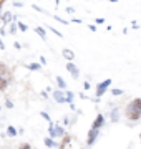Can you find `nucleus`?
Returning <instances> with one entry per match:
<instances>
[{
  "label": "nucleus",
  "instance_id": "nucleus-1",
  "mask_svg": "<svg viewBox=\"0 0 141 149\" xmlns=\"http://www.w3.org/2000/svg\"><path fill=\"white\" fill-rule=\"evenodd\" d=\"M126 114H128V118L133 119V121H138V119H140V116H141V100L140 98L133 100L131 104H128V108H126Z\"/></svg>",
  "mask_w": 141,
  "mask_h": 149
},
{
  "label": "nucleus",
  "instance_id": "nucleus-2",
  "mask_svg": "<svg viewBox=\"0 0 141 149\" xmlns=\"http://www.w3.org/2000/svg\"><path fill=\"white\" fill-rule=\"evenodd\" d=\"M53 98H55V101H58V103H71L73 101V93H63V91H55L53 93Z\"/></svg>",
  "mask_w": 141,
  "mask_h": 149
},
{
  "label": "nucleus",
  "instance_id": "nucleus-3",
  "mask_svg": "<svg viewBox=\"0 0 141 149\" xmlns=\"http://www.w3.org/2000/svg\"><path fill=\"white\" fill-rule=\"evenodd\" d=\"M110 85H111V80H105L103 83H100V85L96 86V96H101V95H103Z\"/></svg>",
  "mask_w": 141,
  "mask_h": 149
},
{
  "label": "nucleus",
  "instance_id": "nucleus-4",
  "mask_svg": "<svg viewBox=\"0 0 141 149\" xmlns=\"http://www.w3.org/2000/svg\"><path fill=\"white\" fill-rule=\"evenodd\" d=\"M105 124V118H103V114H98L96 116V119L93 121V126H91V129H96V131H100V128Z\"/></svg>",
  "mask_w": 141,
  "mask_h": 149
},
{
  "label": "nucleus",
  "instance_id": "nucleus-5",
  "mask_svg": "<svg viewBox=\"0 0 141 149\" xmlns=\"http://www.w3.org/2000/svg\"><path fill=\"white\" fill-rule=\"evenodd\" d=\"M66 70H68V71L71 73V76H73V78H78L80 71H78V68H76L75 65L71 63V61H68V63H66Z\"/></svg>",
  "mask_w": 141,
  "mask_h": 149
},
{
  "label": "nucleus",
  "instance_id": "nucleus-6",
  "mask_svg": "<svg viewBox=\"0 0 141 149\" xmlns=\"http://www.w3.org/2000/svg\"><path fill=\"white\" fill-rule=\"evenodd\" d=\"M63 128H60V126H52L50 128V134H52V138H55V136H63Z\"/></svg>",
  "mask_w": 141,
  "mask_h": 149
},
{
  "label": "nucleus",
  "instance_id": "nucleus-7",
  "mask_svg": "<svg viewBox=\"0 0 141 149\" xmlns=\"http://www.w3.org/2000/svg\"><path fill=\"white\" fill-rule=\"evenodd\" d=\"M96 138H98V131H96V129H90V133H88V139H87L88 146H91Z\"/></svg>",
  "mask_w": 141,
  "mask_h": 149
},
{
  "label": "nucleus",
  "instance_id": "nucleus-8",
  "mask_svg": "<svg viewBox=\"0 0 141 149\" xmlns=\"http://www.w3.org/2000/svg\"><path fill=\"white\" fill-rule=\"evenodd\" d=\"M61 55H63L68 61H73V60H75V53L71 52L70 48H63V50H61Z\"/></svg>",
  "mask_w": 141,
  "mask_h": 149
},
{
  "label": "nucleus",
  "instance_id": "nucleus-9",
  "mask_svg": "<svg viewBox=\"0 0 141 149\" xmlns=\"http://www.w3.org/2000/svg\"><path fill=\"white\" fill-rule=\"evenodd\" d=\"M10 20H12V13L10 12H5V13L2 15V22H3V23H10Z\"/></svg>",
  "mask_w": 141,
  "mask_h": 149
},
{
  "label": "nucleus",
  "instance_id": "nucleus-10",
  "mask_svg": "<svg viewBox=\"0 0 141 149\" xmlns=\"http://www.w3.org/2000/svg\"><path fill=\"white\" fill-rule=\"evenodd\" d=\"M35 32L40 35V38H42V40H45V38H47V35H45V30H43L42 27H37V28H35Z\"/></svg>",
  "mask_w": 141,
  "mask_h": 149
},
{
  "label": "nucleus",
  "instance_id": "nucleus-11",
  "mask_svg": "<svg viewBox=\"0 0 141 149\" xmlns=\"http://www.w3.org/2000/svg\"><path fill=\"white\" fill-rule=\"evenodd\" d=\"M57 83H58V86L61 88V90H65V88H66V83H65V80H63L61 76H58V78H57Z\"/></svg>",
  "mask_w": 141,
  "mask_h": 149
},
{
  "label": "nucleus",
  "instance_id": "nucleus-12",
  "mask_svg": "<svg viewBox=\"0 0 141 149\" xmlns=\"http://www.w3.org/2000/svg\"><path fill=\"white\" fill-rule=\"evenodd\" d=\"M7 73V66L3 63H0V78H3V74Z\"/></svg>",
  "mask_w": 141,
  "mask_h": 149
},
{
  "label": "nucleus",
  "instance_id": "nucleus-13",
  "mask_svg": "<svg viewBox=\"0 0 141 149\" xmlns=\"http://www.w3.org/2000/svg\"><path fill=\"white\" fill-rule=\"evenodd\" d=\"M118 109H116V108H114L113 111H111V119H113V121H118Z\"/></svg>",
  "mask_w": 141,
  "mask_h": 149
},
{
  "label": "nucleus",
  "instance_id": "nucleus-14",
  "mask_svg": "<svg viewBox=\"0 0 141 149\" xmlns=\"http://www.w3.org/2000/svg\"><path fill=\"white\" fill-rule=\"evenodd\" d=\"M45 146H48V148H53V146H55L53 139H52V138H47V139H45Z\"/></svg>",
  "mask_w": 141,
  "mask_h": 149
},
{
  "label": "nucleus",
  "instance_id": "nucleus-15",
  "mask_svg": "<svg viewBox=\"0 0 141 149\" xmlns=\"http://www.w3.org/2000/svg\"><path fill=\"white\" fill-rule=\"evenodd\" d=\"M5 88H7V80L5 78H0V91L5 90Z\"/></svg>",
  "mask_w": 141,
  "mask_h": 149
},
{
  "label": "nucleus",
  "instance_id": "nucleus-16",
  "mask_svg": "<svg viewBox=\"0 0 141 149\" xmlns=\"http://www.w3.org/2000/svg\"><path fill=\"white\" fill-rule=\"evenodd\" d=\"M7 134H8V136H15L17 131H15L13 128H12V126H8V128H7Z\"/></svg>",
  "mask_w": 141,
  "mask_h": 149
},
{
  "label": "nucleus",
  "instance_id": "nucleus-17",
  "mask_svg": "<svg viewBox=\"0 0 141 149\" xmlns=\"http://www.w3.org/2000/svg\"><path fill=\"white\" fill-rule=\"evenodd\" d=\"M28 68H30V70H40V65L32 63V65H28Z\"/></svg>",
  "mask_w": 141,
  "mask_h": 149
},
{
  "label": "nucleus",
  "instance_id": "nucleus-18",
  "mask_svg": "<svg viewBox=\"0 0 141 149\" xmlns=\"http://www.w3.org/2000/svg\"><path fill=\"white\" fill-rule=\"evenodd\" d=\"M18 28H20L22 32H27V25H25V23H22V22L18 23Z\"/></svg>",
  "mask_w": 141,
  "mask_h": 149
},
{
  "label": "nucleus",
  "instance_id": "nucleus-19",
  "mask_svg": "<svg viewBox=\"0 0 141 149\" xmlns=\"http://www.w3.org/2000/svg\"><path fill=\"white\" fill-rule=\"evenodd\" d=\"M111 93H113L114 96H119V95H123V91H121V90H114V88L111 90Z\"/></svg>",
  "mask_w": 141,
  "mask_h": 149
},
{
  "label": "nucleus",
  "instance_id": "nucleus-20",
  "mask_svg": "<svg viewBox=\"0 0 141 149\" xmlns=\"http://www.w3.org/2000/svg\"><path fill=\"white\" fill-rule=\"evenodd\" d=\"M48 30H52V32H53V33H55V35H57V37H63V35H61V33H60V32H58V30H55V28H52V27H50V28H48Z\"/></svg>",
  "mask_w": 141,
  "mask_h": 149
},
{
  "label": "nucleus",
  "instance_id": "nucleus-21",
  "mask_svg": "<svg viewBox=\"0 0 141 149\" xmlns=\"http://www.w3.org/2000/svg\"><path fill=\"white\" fill-rule=\"evenodd\" d=\"M13 47H15L17 50H20V48H22V45H20V43H18V42H15V43H13Z\"/></svg>",
  "mask_w": 141,
  "mask_h": 149
},
{
  "label": "nucleus",
  "instance_id": "nucleus-22",
  "mask_svg": "<svg viewBox=\"0 0 141 149\" xmlns=\"http://www.w3.org/2000/svg\"><path fill=\"white\" fill-rule=\"evenodd\" d=\"M33 8H35L37 12H43V8H42V7H38V5H33Z\"/></svg>",
  "mask_w": 141,
  "mask_h": 149
},
{
  "label": "nucleus",
  "instance_id": "nucleus-23",
  "mask_svg": "<svg viewBox=\"0 0 141 149\" xmlns=\"http://www.w3.org/2000/svg\"><path fill=\"white\" fill-rule=\"evenodd\" d=\"M95 22H96L98 25H101V23H103V22H105V18H96V20H95Z\"/></svg>",
  "mask_w": 141,
  "mask_h": 149
},
{
  "label": "nucleus",
  "instance_id": "nucleus-24",
  "mask_svg": "<svg viewBox=\"0 0 141 149\" xmlns=\"http://www.w3.org/2000/svg\"><path fill=\"white\" fill-rule=\"evenodd\" d=\"M42 118H43V119H48V121H50V116L47 114V113H42Z\"/></svg>",
  "mask_w": 141,
  "mask_h": 149
},
{
  "label": "nucleus",
  "instance_id": "nucleus-25",
  "mask_svg": "<svg viewBox=\"0 0 141 149\" xmlns=\"http://www.w3.org/2000/svg\"><path fill=\"white\" fill-rule=\"evenodd\" d=\"M5 106H7V108H13V103H10V101H7V103H5Z\"/></svg>",
  "mask_w": 141,
  "mask_h": 149
},
{
  "label": "nucleus",
  "instance_id": "nucleus-26",
  "mask_svg": "<svg viewBox=\"0 0 141 149\" xmlns=\"http://www.w3.org/2000/svg\"><path fill=\"white\" fill-rule=\"evenodd\" d=\"M40 61H42V65L47 63V60H45V56H40Z\"/></svg>",
  "mask_w": 141,
  "mask_h": 149
},
{
  "label": "nucleus",
  "instance_id": "nucleus-27",
  "mask_svg": "<svg viewBox=\"0 0 141 149\" xmlns=\"http://www.w3.org/2000/svg\"><path fill=\"white\" fill-rule=\"evenodd\" d=\"M5 48V45H3V42H2V38H0V50H3Z\"/></svg>",
  "mask_w": 141,
  "mask_h": 149
},
{
  "label": "nucleus",
  "instance_id": "nucleus-28",
  "mask_svg": "<svg viewBox=\"0 0 141 149\" xmlns=\"http://www.w3.org/2000/svg\"><path fill=\"white\" fill-rule=\"evenodd\" d=\"M20 149H30V146H28V144H23V146H22Z\"/></svg>",
  "mask_w": 141,
  "mask_h": 149
},
{
  "label": "nucleus",
  "instance_id": "nucleus-29",
  "mask_svg": "<svg viewBox=\"0 0 141 149\" xmlns=\"http://www.w3.org/2000/svg\"><path fill=\"white\" fill-rule=\"evenodd\" d=\"M3 2H5V0H0V7H2V3H3Z\"/></svg>",
  "mask_w": 141,
  "mask_h": 149
},
{
  "label": "nucleus",
  "instance_id": "nucleus-30",
  "mask_svg": "<svg viewBox=\"0 0 141 149\" xmlns=\"http://www.w3.org/2000/svg\"><path fill=\"white\" fill-rule=\"evenodd\" d=\"M110 2H116V0H110Z\"/></svg>",
  "mask_w": 141,
  "mask_h": 149
}]
</instances>
